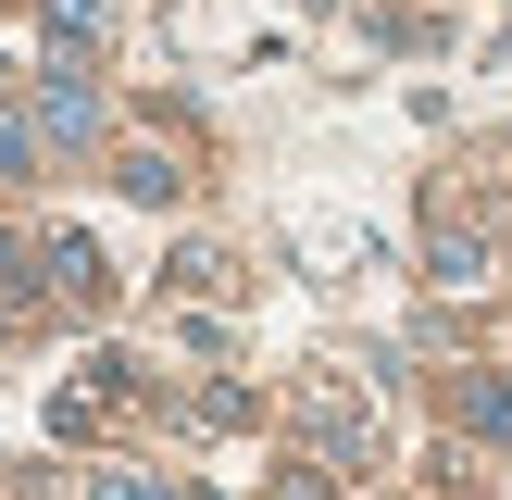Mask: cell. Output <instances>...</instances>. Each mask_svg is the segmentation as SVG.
<instances>
[{
    "mask_svg": "<svg viewBox=\"0 0 512 500\" xmlns=\"http://www.w3.org/2000/svg\"><path fill=\"white\" fill-rule=\"evenodd\" d=\"M25 113L50 125V150H88L100 138V88H88V50H38V100Z\"/></svg>",
    "mask_w": 512,
    "mask_h": 500,
    "instance_id": "1",
    "label": "cell"
},
{
    "mask_svg": "<svg viewBox=\"0 0 512 500\" xmlns=\"http://www.w3.org/2000/svg\"><path fill=\"white\" fill-rule=\"evenodd\" d=\"M113 38V0H38V50H100Z\"/></svg>",
    "mask_w": 512,
    "mask_h": 500,
    "instance_id": "2",
    "label": "cell"
},
{
    "mask_svg": "<svg viewBox=\"0 0 512 500\" xmlns=\"http://www.w3.org/2000/svg\"><path fill=\"white\" fill-rule=\"evenodd\" d=\"M50 275H63V313H100V300H113V263H100L88 238H50Z\"/></svg>",
    "mask_w": 512,
    "mask_h": 500,
    "instance_id": "3",
    "label": "cell"
},
{
    "mask_svg": "<svg viewBox=\"0 0 512 500\" xmlns=\"http://www.w3.org/2000/svg\"><path fill=\"white\" fill-rule=\"evenodd\" d=\"M113 188L138 200V213H163V200L188 188V175H175V150H150V138H138V150H125V163H113Z\"/></svg>",
    "mask_w": 512,
    "mask_h": 500,
    "instance_id": "4",
    "label": "cell"
},
{
    "mask_svg": "<svg viewBox=\"0 0 512 500\" xmlns=\"http://www.w3.org/2000/svg\"><path fill=\"white\" fill-rule=\"evenodd\" d=\"M425 275H438V288H475V275H488V238L438 213V238H425Z\"/></svg>",
    "mask_w": 512,
    "mask_h": 500,
    "instance_id": "5",
    "label": "cell"
},
{
    "mask_svg": "<svg viewBox=\"0 0 512 500\" xmlns=\"http://www.w3.org/2000/svg\"><path fill=\"white\" fill-rule=\"evenodd\" d=\"M38 138H50L38 113H0V175H38Z\"/></svg>",
    "mask_w": 512,
    "mask_h": 500,
    "instance_id": "6",
    "label": "cell"
},
{
    "mask_svg": "<svg viewBox=\"0 0 512 500\" xmlns=\"http://www.w3.org/2000/svg\"><path fill=\"white\" fill-rule=\"evenodd\" d=\"M475 438H500V450H512V375H488V388H475Z\"/></svg>",
    "mask_w": 512,
    "mask_h": 500,
    "instance_id": "7",
    "label": "cell"
},
{
    "mask_svg": "<svg viewBox=\"0 0 512 500\" xmlns=\"http://www.w3.org/2000/svg\"><path fill=\"white\" fill-rule=\"evenodd\" d=\"M88 500H175V488H163V475H100Z\"/></svg>",
    "mask_w": 512,
    "mask_h": 500,
    "instance_id": "8",
    "label": "cell"
}]
</instances>
